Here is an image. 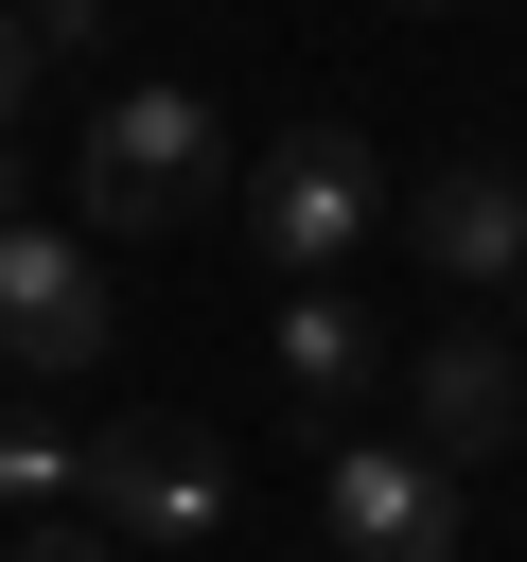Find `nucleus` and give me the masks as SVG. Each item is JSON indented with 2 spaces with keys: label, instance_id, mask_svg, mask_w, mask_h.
<instances>
[{
  "label": "nucleus",
  "instance_id": "3",
  "mask_svg": "<svg viewBox=\"0 0 527 562\" xmlns=\"http://www.w3.org/2000/svg\"><path fill=\"white\" fill-rule=\"evenodd\" d=\"M457 509H474V474L422 439H334V474H316V527L351 562H457Z\"/></svg>",
  "mask_w": 527,
  "mask_h": 562
},
{
  "label": "nucleus",
  "instance_id": "1",
  "mask_svg": "<svg viewBox=\"0 0 527 562\" xmlns=\"http://www.w3.org/2000/svg\"><path fill=\"white\" fill-rule=\"evenodd\" d=\"M70 211L123 228V246H141V228H193V211H211V105H193V88H123V105L70 140Z\"/></svg>",
  "mask_w": 527,
  "mask_h": 562
},
{
  "label": "nucleus",
  "instance_id": "9",
  "mask_svg": "<svg viewBox=\"0 0 527 562\" xmlns=\"http://www.w3.org/2000/svg\"><path fill=\"white\" fill-rule=\"evenodd\" d=\"M53 474H70V439L53 422H0V492H53Z\"/></svg>",
  "mask_w": 527,
  "mask_h": 562
},
{
  "label": "nucleus",
  "instance_id": "13",
  "mask_svg": "<svg viewBox=\"0 0 527 562\" xmlns=\"http://www.w3.org/2000/svg\"><path fill=\"white\" fill-rule=\"evenodd\" d=\"M0 228H35V211H18V140H0Z\"/></svg>",
  "mask_w": 527,
  "mask_h": 562
},
{
  "label": "nucleus",
  "instance_id": "11",
  "mask_svg": "<svg viewBox=\"0 0 527 562\" xmlns=\"http://www.w3.org/2000/svg\"><path fill=\"white\" fill-rule=\"evenodd\" d=\"M18 88H35V35H18V0H0V140H18Z\"/></svg>",
  "mask_w": 527,
  "mask_h": 562
},
{
  "label": "nucleus",
  "instance_id": "7",
  "mask_svg": "<svg viewBox=\"0 0 527 562\" xmlns=\"http://www.w3.org/2000/svg\"><path fill=\"white\" fill-rule=\"evenodd\" d=\"M404 228H422L439 281H527V176H509V158H439V176L404 193Z\"/></svg>",
  "mask_w": 527,
  "mask_h": 562
},
{
  "label": "nucleus",
  "instance_id": "12",
  "mask_svg": "<svg viewBox=\"0 0 527 562\" xmlns=\"http://www.w3.org/2000/svg\"><path fill=\"white\" fill-rule=\"evenodd\" d=\"M18 562H105V544H70V527H35V544H18Z\"/></svg>",
  "mask_w": 527,
  "mask_h": 562
},
{
  "label": "nucleus",
  "instance_id": "8",
  "mask_svg": "<svg viewBox=\"0 0 527 562\" xmlns=\"http://www.w3.org/2000/svg\"><path fill=\"white\" fill-rule=\"evenodd\" d=\"M281 386H299V404H351V386H369V316H351V281H299V299H281Z\"/></svg>",
  "mask_w": 527,
  "mask_h": 562
},
{
  "label": "nucleus",
  "instance_id": "5",
  "mask_svg": "<svg viewBox=\"0 0 527 562\" xmlns=\"http://www.w3.org/2000/svg\"><path fill=\"white\" fill-rule=\"evenodd\" d=\"M0 351H18L35 386H70V369L105 351V263H88L70 228H0Z\"/></svg>",
  "mask_w": 527,
  "mask_h": 562
},
{
  "label": "nucleus",
  "instance_id": "10",
  "mask_svg": "<svg viewBox=\"0 0 527 562\" xmlns=\"http://www.w3.org/2000/svg\"><path fill=\"white\" fill-rule=\"evenodd\" d=\"M18 35H35V53H88V35H105V0H18Z\"/></svg>",
  "mask_w": 527,
  "mask_h": 562
},
{
  "label": "nucleus",
  "instance_id": "2",
  "mask_svg": "<svg viewBox=\"0 0 527 562\" xmlns=\"http://www.w3.org/2000/svg\"><path fill=\"white\" fill-rule=\"evenodd\" d=\"M369 211H386V158H369L351 123H299V140H264V176H246V246H264L281 281H334V263L369 246Z\"/></svg>",
  "mask_w": 527,
  "mask_h": 562
},
{
  "label": "nucleus",
  "instance_id": "6",
  "mask_svg": "<svg viewBox=\"0 0 527 562\" xmlns=\"http://www.w3.org/2000/svg\"><path fill=\"white\" fill-rule=\"evenodd\" d=\"M404 386H422V457H457V474L527 439V351H492L474 316H457V334H422V369H404Z\"/></svg>",
  "mask_w": 527,
  "mask_h": 562
},
{
  "label": "nucleus",
  "instance_id": "4",
  "mask_svg": "<svg viewBox=\"0 0 527 562\" xmlns=\"http://www.w3.org/2000/svg\"><path fill=\"white\" fill-rule=\"evenodd\" d=\"M88 509L123 544H211L228 527V439L211 422H105L88 439Z\"/></svg>",
  "mask_w": 527,
  "mask_h": 562
}]
</instances>
